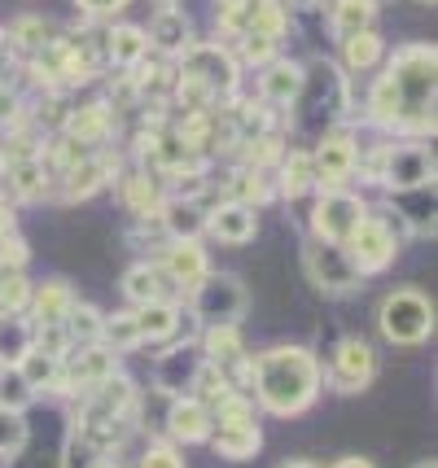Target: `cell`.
I'll list each match as a JSON object with an SVG mask.
<instances>
[{
  "instance_id": "cell-44",
  "label": "cell",
  "mask_w": 438,
  "mask_h": 468,
  "mask_svg": "<svg viewBox=\"0 0 438 468\" xmlns=\"http://www.w3.org/2000/svg\"><path fill=\"white\" fill-rule=\"evenodd\" d=\"M31 303V285L18 267H0V311H22Z\"/></svg>"
},
{
  "instance_id": "cell-16",
  "label": "cell",
  "mask_w": 438,
  "mask_h": 468,
  "mask_svg": "<svg viewBox=\"0 0 438 468\" xmlns=\"http://www.w3.org/2000/svg\"><path fill=\"white\" fill-rule=\"evenodd\" d=\"M66 141L84 144V149H101L110 141V132H114V110L105 101H88V105H75L70 114H66Z\"/></svg>"
},
{
  "instance_id": "cell-32",
  "label": "cell",
  "mask_w": 438,
  "mask_h": 468,
  "mask_svg": "<svg viewBox=\"0 0 438 468\" xmlns=\"http://www.w3.org/2000/svg\"><path fill=\"white\" fill-rule=\"evenodd\" d=\"M5 171H9V188H14L18 202H36L48 193V171H44L40 158H14Z\"/></svg>"
},
{
  "instance_id": "cell-13",
  "label": "cell",
  "mask_w": 438,
  "mask_h": 468,
  "mask_svg": "<svg viewBox=\"0 0 438 468\" xmlns=\"http://www.w3.org/2000/svg\"><path fill=\"white\" fill-rule=\"evenodd\" d=\"M114 377V350L105 346H70L62 359V389L66 394H88L101 381Z\"/></svg>"
},
{
  "instance_id": "cell-55",
  "label": "cell",
  "mask_w": 438,
  "mask_h": 468,
  "mask_svg": "<svg viewBox=\"0 0 438 468\" xmlns=\"http://www.w3.org/2000/svg\"><path fill=\"white\" fill-rule=\"evenodd\" d=\"M92 468H123V464H114V460H97Z\"/></svg>"
},
{
  "instance_id": "cell-2",
  "label": "cell",
  "mask_w": 438,
  "mask_h": 468,
  "mask_svg": "<svg viewBox=\"0 0 438 468\" xmlns=\"http://www.w3.org/2000/svg\"><path fill=\"white\" fill-rule=\"evenodd\" d=\"M434 44H403L381 80L395 88L399 132H434Z\"/></svg>"
},
{
  "instance_id": "cell-56",
  "label": "cell",
  "mask_w": 438,
  "mask_h": 468,
  "mask_svg": "<svg viewBox=\"0 0 438 468\" xmlns=\"http://www.w3.org/2000/svg\"><path fill=\"white\" fill-rule=\"evenodd\" d=\"M412 468H438V464H434V460H421V464H412Z\"/></svg>"
},
{
  "instance_id": "cell-3",
  "label": "cell",
  "mask_w": 438,
  "mask_h": 468,
  "mask_svg": "<svg viewBox=\"0 0 438 468\" xmlns=\"http://www.w3.org/2000/svg\"><path fill=\"white\" fill-rule=\"evenodd\" d=\"M294 132L307 141H325L334 132V122L347 114L351 92H347V70H337L334 61L315 58L303 66V83L294 97Z\"/></svg>"
},
{
  "instance_id": "cell-35",
  "label": "cell",
  "mask_w": 438,
  "mask_h": 468,
  "mask_svg": "<svg viewBox=\"0 0 438 468\" xmlns=\"http://www.w3.org/2000/svg\"><path fill=\"white\" fill-rule=\"evenodd\" d=\"M386 58V44L377 36L373 27L369 31H355L342 40V61H347V70H373L377 61Z\"/></svg>"
},
{
  "instance_id": "cell-41",
  "label": "cell",
  "mask_w": 438,
  "mask_h": 468,
  "mask_svg": "<svg viewBox=\"0 0 438 468\" xmlns=\"http://www.w3.org/2000/svg\"><path fill=\"white\" fill-rule=\"evenodd\" d=\"M229 202H241V206H263L272 197V188H268V176H263V171H251V166H246V171H237V176H232L229 180Z\"/></svg>"
},
{
  "instance_id": "cell-6",
  "label": "cell",
  "mask_w": 438,
  "mask_h": 468,
  "mask_svg": "<svg viewBox=\"0 0 438 468\" xmlns=\"http://www.w3.org/2000/svg\"><path fill=\"white\" fill-rule=\"evenodd\" d=\"M246 285L229 271H210L207 281L193 285V315L207 328H237L246 315Z\"/></svg>"
},
{
  "instance_id": "cell-21",
  "label": "cell",
  "mask_w": 438,
  "mask_h": 468,
  "mask_svg": "<svg viewBox=\"0 0 438 468\" xmlns=\"http://www.w3.org/2000/svg\"><path fill=\"white\" fill-rule=\"evenodd\" d=\"M101 53H105V61H114L119 70H132L136 61H145L149 40H145V31H141V27L119 22V27L101 31Z\"/></svg>"
},
{
  "instance_id": "cell-52",
  "label": "cell",
  "mask_w": 438,
  "mask_h": 468,
  "mask_svg": "<svg viewBox=\"0 0 438 468\" xmlns=\"http://www.w3.org/2000/svg\"><path fill=\"white\" fill-rule=\"evenodd\" d=\"M334 468H373V464H369V460H359V455H351V460H337Z\"/></svg>"
},
{
  "instance_id": "cell-46",
  "label": "cell",
  "mask_w": 438,
  "mask_h": 468,
  "mask_svg": "<svg viewBox=\"0 0 438 468\" xmlns=\"http://www.w3.org/2000/svg\"><path fill=\"white\" fill-rule=\"evenodd\" d=\"M141 468H185V455L171 442H149L145 455H141Z\"/></svg>"
},
{
  "instance_id": "cell-28",
  "label": "cell",
  "mask_w": 438,
  "mask_h": 468,
  "mask_svg": "<svg viewBox=\"0 0 438 468\" xmlns=\"http://www.w3.org/2000/svg\"><path fill=\"white\" fill-rule=\"evenodd\" d=\"M210 447L224 460H251L263 447L259 425H210Z\"/></svg>"
},
{
  "instance_id": "cell-24",
  "label": "cell",
  "mask_w": 438,
  "mask_h": 468,
  "mask_svg": "<svg viewBox=\"0 0 438 468\" xmlns=\"http://www.w3.org/2000/svg\"><path fill=\"white\" fill-rule=\"evenodd\" d=\"M298 83H303V66L285 58H272L259 75V97L268 105H290L298 97Z\"/></svg>"
},
{
  "instance_id": "cell-45",
  "label": "cell",
  "mask_w": 438,
  "mask_h": 468,
  "mask_svg": "<svg viewBox=\"0 0 438 468\" xmlns=\"http://www.w3.org/2000/svg\"><path fill=\"white\" fill-rule=\"evenodd\" d=\"M27 447V420L22 411H0V460H14Z\"/></svg>"
},
{
  "instance_id": "cell-18",
  "label": "cell",
  "mask_w": 438,
  "mask_h": 468,
  "mask_svg": "<svg viewBox=\"0 0 438 468\" xmlns=\"http://www.w3.org/2000/svg\"><path fill=\"white\" fill-rule=\"evenodd\" d=\"M254 228H259V219L241 202H219L215 210H207V232L219 237L224 245H246L254 237Z\"/></svg>"
},
{
  "instance_id": "cell-1",
  "label": "cell",
  "mask_w": 438,
  "mask_h": 468,
  "mask_svg": "<svg viewBox=\"0 0 438 468\" xmlns=\"http://www.w3.org/2000/svg\"><path fill=\"white\" fill-rule=\"evenodd\" d=\"M251 389L272 416H303L320 394V364L303 346H272L251 359Z\"/></svg>"
},
{
  "instance_id": "cell-11",
  "label": "cell",
  "mask_w": 438,
  "mask_h": 468,
  "mask_svg": "<svg viewBox=\"0 0 438 468\" xmlns=\"http://www.w3.org/2000/svg\"><path fill=\"white\" fill-rule=\"evenodd\" d=\"M355 163H359V149L347 132H329L325 141H315L312 149V171H315V188L334 193L355 176Z\"/></svg>"
},
{
  "instance_id": "cell-25",
  "label": "cell",
  "mask_w": 438,
  "mask_h": 468,
  "mask_svg": "<svg viewBox=\"0 0 438 468\" xmlns=\"http://www.w3.org/2000/svg\"><path fill=\"white\" fill-rule=\"evenodd\" d=\"M395 197V219L408 224L421 237H434V184H421V188H408V193H390Z\"/></svg>"
},
{
  "instance_id": "cell-4",
  "label": "cell",
  "mask_w": 438,
  "mask_h": 468,
  "mask_svg": "<svg viewBox=\"0 0 438 468\" xmlns=\"http://www.w3.org/2000/svg\"><path fill=\"white\" fill-rule=\"evenodd\" d=\"M355 171H364V180L381 184L386 193H408L421 184H434V154L425 144H381L377 154L359 158Z\"/></svg>"
},
{
  "instance_id": "cell-12",
  "label": "cell",
  "mask_w": 438,
  "mask_h": 468,
  "mask_svg": "<svg viewBox=\"0 0 438 468\" xmlns=\"http://www.w3.org/2000/svg\"><path fill=\"white\" fill-rule=\"evenodd\" d=\"M377 377V350L364 337H342L334 350V364H329V381L342 394H359L369 389Z\"/></svg>"
},
{
  "instance_id": "cell-22",
  "label": "cell",
  "mask_w": 438,
  "mask_h": 468,
  "mask_svg": "<svg viewBox=\"0 0 438 468\" xmlns=\"http://www.w3.org/2000/svg\"><path fill=\"white\" fill-rule=\"evenodd\" d=\"M36 346V324L22 311H0V367H18Z\"/></svg>"
},
{
  "instance_id": "cell-10",
  "label": "cell",
  "mask_w": 438,
  "mask_h": 468,
  "mask_svg": "<svg viewBox=\"0 0 438 468\" xmlns=\"http://www.w3.org/2000/svg\"><path fill=\"white\" fill-rule=\"evenodd\" d=\"M364 219H369V202L347 193V188H334V193H320V202L312 206V237L315 241L347 245V237Z\"/></svg>"
},
{
  "instance_id": "cell-40",
  "label": "cell",
  "mask_w": 438,
  "mask_h": 468,
  "mask_svg": "<svg viewBox=\"0 0 438 468\" xmlns=\"http://www.w3.org/2000/svg\"><path fill=\"white\" fill-rule=\"evenodd\" d=\"M210 425H254V399L241 389H229L210 403Z\"/></svg>"
},
{
  "instance_id": "cell-34",
  "label": "cell",
  "mask_w": 438,
  "mask_h": 468,
  "mask_svg": "<svg viewBox=\"0 0 438 468\" xmlns=\"http://www.w3.org/2000/svg\"><path fill=\"white\" fill-rule=\"evenodd\" d=\"M202 359L215 367H229L237 359H246V346H241V333L237 328H207L202 333Z\"/></svg>"
},
{
  "instance_id": "cell-9",
  "label": "cell",
  "mask_w": 438,
  "mask_h": 468,
  "mask_svg": "<svg viewBox=\"0 0 438 468\" xmlns=\"http://www.w3.org/2000/svg\"><path fill=\"white\" fill-rule=\"evenodd\" d=\"M303 267H307L312 285L325 289V293H355V289L364 285V276L355 271L347 245L315 241V237H312V241L303 245Z\"/></svg>"
},
{
  "instance_id": "cell-37",
  "label": "cell",
  "mask_w": 438,
  "mask_h": 468,
  "mask_svg": "<svg viewBox=\"0 0 438 468\" xmlns=\"http://www.w3.org/2000/svg\"><path fill=\"white\" fill-rule=\"evenodd\" d=\"M101 324H105V315L97 306L75 303L62 328H66V337H70V346H101Z\"/></svg>"
},
{
  "instance_id": "cell-43",
  "label": "cell",
  "mask_w": 438,
  "mask_h": 468,
  "mask_svg": "<svg viewBox=\"0 0 438 468\" xmlns=\"http://www.w3.org/2000/svg\"><path fill=\"white\" fill-rule=\"evenodd\" d=\"M101 346L114 350V355H119V350H136V346H141L132 311H127V315H105V324H101Z\"/></svg>"
},
{
  "instance_id": "cell-47",
  "label": "cell",
  "mask_w": 438,
  "mask_h": 468,
  "mask_svg": "<svg viewBox=\"0 0 438 468\" xmlns=\"http://www.w3.org/2000/svg\"><path fill=\"white\" fill-rule=\"evenodd\" d=\"M40 355H53V359H66V350H70V337H66V328H36V346Z\"/></svg>"
},
{
  "instance_id": "cell-26",
  "label": "cell",
  "mask_w": 438,
  "mask_h": 468,
  "mask_svg": "<svg viewBox=\"0 0 438 468\" xmlns=\"http://www.w3.org/2000/svg\"><path fill=\"white\" fill-rule=\"evenodd\" d=\"M119 197H123V206L132 210V215H141V219L158 215L163 202H167L154 171H132V176H123V180H119Z\"/></svg>"
},
{
  "instance_id": "cell-57",
  "label": "cell",
  "mask_w": 438,
  "mask_h": 468,
  "mask_svg": "<svg viewBox=\"0 0 438 468\" xmlns=\"http://www.w3.org/2000/svg\"><path fill=\"white\" fill-rule=\"evenodd\" d=\"M285 468H312V464H303V460H294V464H285Z\"/></svg>"
},
{
  "instance_id": "cell-20",
  "label": "cell",
  "mask_w": 438,
  "mask_h": 468,
  "mask_svg": "<svg viewBox=\"0 0 438 468\" xmlns=\"http://www.w3.org/2000/svg\"><path fill=\"white\" fill-rule=\"evenodd\" d=\"M123 293L136 306H149V303H171V298H176V285L163 276L158 263H136V267H127Z\"/></svg>"
},
{
  "instance_id": "cell-30",
  "label": "cell",
  "mask_w": 438,
  "mask_h": 468,
  "mask_svg": "<svg viewBox=\"0 0 438 468\" xmlns=\"http://www.w3.org/2000/svg\"><path fill=\"white\" fill-rule=\"evenodd\" d=\"M110 176H114V163H110V158H97V154H92V158H84L80 166H70V171L62 176L66 202H75V197H88V193H97V188H101Z\"/></svg>"
},
{
  "instance_id": "cell-14",
  "label": "cell",
  "mask_w": 438,
  "mask_h": 468,
  "mask_svg": "<svg viewBox=\"0 0 438 468\" xmlns=\"http://www.w3.org/2000/svg\"><path fill=\"white\" fill-rule=\"evenodd\" d=\"M202 350L185 342V346H171L158 355V364H154V386L171 394V399H188L193 394V381H198V372H202Z\"/></svg>"
},
{
  "instance_id": "cell-7",
  "label": "cell",
  "mask_w": 438,
  "mask_h": 468,
  "mask_svg": "<svg viewBox=\"0 0 438 468\" xmlns=\"http://www.w3.org/2000/svg\"><path fill=\"white\" fill-rule=\"evenodd\" d=\"M101 70V58L92 53V40L88 36H58V40L36 58V75L53 88H66V83H88Z\"/></svg>"
},
{
  "instance_id": "cell-51",
  "label": "cell",
  "mask_w": 438,
  "mask_h": 468,
  "mask_svg": "<svg viewBox=\"0 0 438 468\" xmlns=\"http://www.w3.org/2000/svg\"><path fill=\"white\" fill-rule=\"evenodd\" d=\"M9 66H14V44L0 31V80H9Z\"/></svg>"
},
{
  "instance_id": "cell-29",
  "label": "cell",
  "mask_w": 438,
  "mask_h": 468,
  "mask_svg": "<svg viewBox=\"0 0 438 468\" xmlns=\"http://www.w3.org/2000/svg\"><path fill=\"white\" fill-rule=\"evenodd\" d=\"M163 228L171 241H198L207 232V210L198 202H163Z\"/></svg>"
},
{
  "instance_id": "cell-5",
  "label": "cell",
  "mask_w": 438,
  "mask_h": 468,
  "mask_svg": "<svg viewBox=\"0 0 438 468\" xmlns=\"http://www.w3.org/2000/svg\"><path fill=\"white\" fill-rule=\"evenodd\" d=\"M377 328L390 346H421L434 333V306L421 289H395L377 311Z\"/></svg>"
},
{
  "instance_id": "cell-58",
  "label": "cell",
  "mask_w": 438,
  "mask_h": 468,
  "mask_svg": "<svg viewBox=\"0 0 438 468\" xmlns=\"http://www.w3.org/2000/svg\"><path fill=\"white\" fill-rule=\"evenodd\" d=\"M421 5H434V0H421Z\"/></svg>"
},
{
  "instance_id": "cell-36",
  "label": "cell",
  "mask_w": 438,
  "mask_h": 468,
  "mask_svg": "<svg viewBox=\"0 0 438 468\" xmlns=\"http://www.w3.org/2000/svg\"><path fill=\"white\" fill-rule=\"evenodd\" d=\"M18 377L36 389V394H40V389H58V394H66V389H62V359H53V355L31 350V355L18 364Z\"/></svg>"
},
{
  "instance_id": "cell-54",
  "label": "cell",
  "mask_w": 438,
  "mask_h": 468,
  "mask_svg": "<svg viewBox=\"0 0 438 468\" xmlns=\"http://www.w3.org/2000/svg\"><path fill=\"white\" fill-rule=\"evenodd\" d=\"M281 5H285V9H290V5H303V9H307V5H315V0H281Z\"/></svg>"
},
{
  "instance_id": "cell-50",
  "label": "cell",
  "mask_w": 438,
  "mask_h": 468,
  "mask_svg": "<svg viewBox=\"0 0 438 468\" xmlns=\"http://www.w3.org/2000/svg\"><path fill=\"white\" fill-rule=\"evenodd\" d=\"M84 14H92V18H105V14H119V9H127L132 0H75Z\"/></svg>"
},
{
  "instance_id": "cell-27",
  "label": "cell",
  "mask_w": 438,
  "mask_h": 468,
  "mask_svg": "<svg viewBox=\"0 0 438 468\" xmlns=\"http://www.w3.org/2000/svg\"><path fill=\"white\" fill-rule=\"evenodd\" d=\"M132 320H136V337L154 346V342H167V337L180 333V306L176 303H149V306H136Z\"/></svg>"
},
{
  "instance_id": "cell-39",
  "label": "cell",
  "mask_w": 438,
  "mask_h": 468,
  "mask_svg": "<svg viewBox=\"0 0 438 468\" xmlns=\"http://www.w3.org/2000/svg\"><path fill=\"white\" fill-rule=\"evenodd\" d=\"M246 36H263V40L281 44L290 36V9L281 5V0H259L251 14V31Z\"/></svg>"
},
{
  "instance_id": "cell-49",
  "label": "cell",
  "mask_w": 438,
  "mask_h": 468,
  "mask_svg": "<svg viewBox=\"0 0 438 468\" xmlns=\"http://www.w3.org/2000/svg\"><path fill=\"white\" fill-rule=\"evenodd\" d=\"M18 114H22L18 88L9 80H0V127H5V122H18Z\"/></svg>"
},
{
  "instance_id": "cell-19",
  "label": "cell",
  "mask_w": 438,
  "mask_h": 468,
  "mask_svg": "<svg viewBox=\"0 0 438 468\" xmlns=\"http://www.w3.org/2000/svg\"><path fill=\"white\" fill-rule=\"evenodd\" d=\"M167 433L176 442H207L210 438V408L207 403H198L193 394L188 399H171L167 408Z\"/></svg>"
},
{
  "instance_id": "cell-31",
  "label": "cell",
  "mask_w": 438,
  "mask_h": 468,
  "mask_svg": "<svg viewBox=\"0 0 438 468\" xmlns=\"http://www.w3.org/2000/svg\"><path fill=\"white\" fill-rule=\"evenodd\" d=\"M377 18V0H334L329 5V27L337 40H347L355 31H369Z\"/></svg>"
},
{
  "instance_id": "cell-38",
  "label": "cell",
  "mask_w": 438,
  "mask_h": 468,
  "mask_svg": "<svg viewBox=\"0 0 438 468\" xmlns=\"http://www.w3.org/2000/svg\"><path fill=\"white\" fill-rule=\"evenodd\" d=\"M315 188V171H312V154L307 149H290L281 158V193L285 197H303Z\"/></svg>"
},
{
  "instance_id": "cell-8",
  "label": "cell",
  "mask_w": 438,
  "mask_h": 468,
  "mask_svg": "<svg viewBox=\"0 0 438 468\" xmlns=\"http://www.w3.org/2000/svg\"><path fill=\"white\" fill-rule=\"evenodd\" d=\"M395 224L399 219H390V215H373L369 210V219L347 237V254H351L359 276H377V271H386V267L395 263V254H399Z\"/></svg>"
},
{
  "instance_id": "cell-48",
  "label": "cell",
  "mask_w": 438,
  "mask_h": 468,
  "mask_svg": "<svg viewBox=\"0 0 438 468\" xmlns=\"http://www.w3.org/2000/svg\"><path fill=\"white\" fill-rule=\"evenodd\" d=\"M241 58L254 61V66H268L276 58V44L263 40V36H241Z\"/></svg>"
},
{
  "instance_id": "cell-15",
  "label": "cell",
  "mask_w": 438,
  "mask_h": 468,
  "mask_svg": "<svg viewBox=\"0 0 438 468\" xmlns=\"http://www.w3.org/2000/svg\"><path fill=\"white\" fill-rule=\"evenodd\" d=\"M154 263L163 267V276H167L176 289H193L198 281H207L210 276V259L198 241H167Z\"/></svg>"
},
{
  "instance_id": "cell-33",
  "label": "cell",
  "mask_w": 438,
  "mask_h": 468,
  "mask_svg": "<svg viewBox=\"0 0 438 468\" xmlns=\"http://www.w3.org/2000/svg\"><path fill=\"white\" fill-rule=\"evenodd\" d=\"M9 36V44H18L22 53H31V58H40L48 44L58 40V27L48 18H40V14H22L18 22H14V31H5Z\"/></svg>"
},
{
  "instance_id": "cell-23",
  "label": "cell",
  "mask_w": 438,
  "mask_h": 468,
  "mask_svg": "<svg viewBox=\"0 0 438 468\" xmlns=\"http://www.w3.org/2000/svg\"><path fill=\"white\" fill-rule=\"evenodd\" d=\"M158 53H185L188 44H193V36H188V18L185 9H176V5H163L158 14H154V22H149V36H145Z\"/></svg>"
},
{
  "instance_id": "cell-42",
  "label": "cell",
  "mask_w": 438,
  "mask_h": 468,
  "mask_svg": "<svg viewBox=\"0 0 438 468\" xmlns=\"http://www.w3.org/2000/svg\"><path fill=\"white\" fill-rule=\"evenodd\" d=\"M36 403V389L18 377V367H0V411H27Z\"/></svg>"
},
{
  "instance_id": "cell-53",
  "label": "cell",
  "mask_w": 438,
  "mask_h": 468,
  "mask_svg": "<svg viewBox=\"0 0 438 468\" xmlns=\"http://www.w3.org/2000/svg\"><path fill=\"white\" fill-rule=\"evenodd\" d=\"M5 166H9V144L0 141V176H5Z\"/></svg>"
},
{
  "instance_id": "cell-17",
  "label": "cell",
  "mask_w": 438,
  "mask_h": 468,
  "mask_svg": "<svg viewBox=\"0 0 438 468\" xmlns=\"http://www.w3.org/2000/svg\"><path fill=\"white\" fill-rule=\"evenodd\" d=\"M75 303H80V298H75V289L66 285V281H44V285L31 293V303H27L31 306L27 320H31L36 328H62Z\"/></svg>"
}]
</instances>
